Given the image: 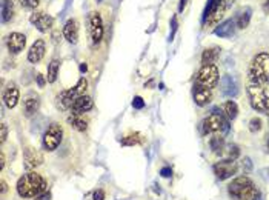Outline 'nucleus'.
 Here are the masks:
<instances>
[{"instance_id": "40", "label": "nucleus", "mask_w": 269, "mask_h": 200, "mask_svg": "<svg viewBox=\"0 0 269 200\" xmlns=\"http://www.w3.org/2000/svg\"><path fill=\"white\" fill-rule=\"evenodd\" d=\"M5 164H6V157H5V152L2 151V152H0V171H4Z\"/></svg>"}, {"instance_id": "10", "label": "nucleus", "mask_w": 269, "mask_h": 200, "mask_svg": "<svg viewBox=\"0 0 269 200\" xmlns=\"http://www.w3.org/2000/svg\"><path fill=\"white\" fill-rule=\"evenodd\" d=\"M212 171H214V174L218 180H228V178H231L234 174H237L238 165H237L236 160L224 158V160H220V162L214 164Z\"/></svg>"}, {"instance_id": "37", "label": "nucleus", "mask_w": 269, "mask_h": 200, "mask_svg": "<svg viewBox=\"0 0 269 200\" xmlns=\"http://www.w3.org/2000/svg\"><path fill=\"white\" fill-rule=\"evenodd\" d=\"M105 197H106V194H105V191H103V190H97L92 194V200H105Z\"/></svg>"}, {"instance_id": "8", "label": "nucleus", "mask_w": 269, "mask_h": 200, "mask_svg": "<svg viewBox=\"0 0 269 200\" xmlns=\"http://www.w3.org/2000/svg\"><path fill=\"white\" fill-rule=\"evenodd\" d=\"M62 140H64V128L58 124H51L42 137V146L45 151L52 152L60 146Z\"/></svg>"}, {"instance_id": "36", "label": "nucleus", "mask_w": 269, "mask_h": 200, "mask_svg": "<svg viewBox=\"0 0 269 200\" xmlns=\"http://www.w3.org/2000/svg\"><path fill=\"white\" fill-rule=\"evenodd\" d=\"M160 176H162L163 178H171V177H172V168L163 166V168L160 170Z\"/></svg>"}, {"instance_id": "30", "label": "nucleus", "mask_w": 269, "mask_h": 200, "mask_svg": "<svg viewBox=\"0 0 269 200\" xmlns=\"http://www.w3.org/2000/svg\"><path fill=\"white\" fill-rule=\"evenodd\" d=\"M142 142H143V136L140 132H134V134L125 136L122 138L123 146H134V145H140Z\"/></svg>"}, {"instance_id": "44", "label": "nucleus", "mask_w": 269, "mask_h": 200, "mask_svg": "<svg viewBox=\"0 0 269 200\" xmlns=\"http://www.w3.org/2000/svg\"><path fill=\"white\" fill-rule=\"evenodd\" d=\"M188 5V0H180V4H178V11L182 12L184 10V6Z\"/></svg>"}, {"instance_id": "48", "label": "nucleus", "mask_w": 269, "mask_h": 200, "mask_svg": "<svg viewBox=\"0 0 269 200\" xmlns=\"http://www.w3.org/2000/svg\"><path fill=\"white\" fill-rule=\"evenodd\" d=\"M256 200H263V198H262V196H260V197H258V198H256Z\"/></svg>"}, {"instance_id": "4", "label": "nucleus", "mask_w": 269, "mask_h": 200, "mask_svg": "<svg viewBox=\"0 0 269 200\" xmlns=\"http://www.w3.org/2000/svg\"><path fill=\"white\" fill-rule=\"evenodd\" d=\"M248 82H269V52H257L248 68Z\"/></svg>"}, {"instance_id": "1", "label": "nucleus", "mask_w": 269, "mask_h": 200, "mask_svg": "<svg viewBox=\"0 0 269 200\" xmlns=\"http://www.w3.org/2000/svg\"><path fill=\"white\" fill-rule=\"evenodd\" d=\"M16 190L22 198H36L48 191V180L36 171H28L17 180Z\"/></svg>"}, {"instance_id": "11", "label": "nucleus", "mask_w": 269, "mask_h": 200, "mask_svg": "<svg viewBox=\"0 0 269 200\" xmlns=\"http://www.w3.org/2000/svg\"><path fill=\"white\" fill-rule=\"evenodd\" d=\"M44 162H45L44 154L38 150H36L32 146L25 148V151H24V166H25L26 171H34L40 165H44Z\"/></svg>"}, {"instance_id": "3", "label": "nucleus", "mask_w": 269, "mask_h": 200, "mask_svg": "<svg viewBox=\"0 0 269 200\" xmlns=\"http://www.w3.org/2000/svg\"><path fill=\"white\" fill-rule=\"evenodd\" d=\"M228 194L234 200H256L262 196L256 184L252 182V178L248 176L236 177L232 182H230Z\"/></svg>"}, {"instance_id": "39", "label": "nucleus", "mask_w": 269, "mask_h": 200, "mask_svg": "<svg viewBox=\"0 0 269 200\" xmlns=\"http://www.w3.org/2000/svg\"><path fill=\"white\" fill-rule=\"evenodd\" d=\"M176 31H177V16H174V17H172V32H171V36H170V40H172V38H174Z\"/></svg>"}, {"instance_id": "43", "label": "nucleus", "mask_w": 269, "mask_h": 200, "mask_svg": "<svg viewBox=\"0 0 269 200\" xmlns=\"http://www.w3.org/2000/svg\"><path fill=\"white\" fill-rule=\"evenodd\" d=\"M246 165V168H248V171H251V168H252V164H251V158L250 157H246L244 158V164H243V166Z\"/></svg>"}, {"instance_id": "12", "label": "nucleus", "mask_w": 269, "mask_h": 200, "mask_svg": "<svg viewBox=\"0 0 269 200\" xmlns=\"http://www.w3.org/2000/svg\"><path fill=\"white\" fill-rule=\"evenodd\" d=\"M103 20H102V16L100 12H91L90 14V34H91V38H92V44H100L102 38H103Z\"/></svg>"}, {"instance_id": "24", "label": "nucleus", "mask_w": 269, "mask_h": 200, "mask_svg": "<svg viewBox=\"0 0 269 200\" xmlns=\"http://www.w3.org/2000/svg\"><path fill=\"white\" fill-rule=\"evenodd\" d=\"M68 124H70L74 130H77V131H80V132H85V131L88 130V120H86L85 117H82V116L71 114V116L68 117Z\"/></svg>"}, {"instance_id": "20", "label": "nucleus", "mask_w": 269, "mask_h": 200, "mask_svg": "<svg viewBox=\"0 0 269 200\" xmlns=\"http://www.w3.org/2000/svg\"><path fill=\"white\" fill-rule=\"evenodd\" d=\"M64 37L68 44L76 45L78 42V22L76 18H70L64 26Z\"/></svg>"}, {"instance_id": "19", "label": "nucleus", "mask_w": 269, "mask_h": 200, "mask_svg": "<svg viewBox=\"0 0 269 200\" xmlns=\"http://www.w3.org/2000/svg\"><path fill=\"white\" fill-rule=\"evenodd\" d=\"M194 102L198 106H206L208 104H211L212 100V90L204 88L200 85H194Z\"/></svg>"}, {"instance_id": "17", "label": "nucleus", "mask_w": 269, "mask_h": 200, "mask_svg": "<svg viewBox=\"0 0 269 200\" xmlns=\"http://www.w3.org/2000/svg\"><path fill=\"white\" fill-rule=\"evenodd\" d=\"M18 98H20V91H18V86L11 82L8 84V86L5 88L4 91V104L8 110H14L18 104Z\"/></svg>"}, {"instance_id": "25", "label": "nucleus", "mask_w": 269, "mask_h": 200, "mask_svg": "<svg viewBox=\"0 0 269 200\" xmlns=\"http://www.w3.org/2000/svg\"><path fill=\"white\" fill-rule=\"evenodd\" d=\"M210 146L212 150V152H216L217 156H222L226 151V144L222 134H214V137H211L210 140Z\"/></svg>"}, {"instance_id": "15", "label": "nucleus", "mask_w": 269, "mask_h": 200, "mask_svg": "<svg viewBox=\"0 0 269 200\" xmlns=\"http://www.w3.org/2000/svg\"><path fill=\"white\" fill-rule=\"evenodd\" d=\"M6 45L11 54H18L26 46V36L22 32H11L6 38Z\"/></svg>"}, {"instance_id": "21", "label": "nucleus", "mask_w": 269, "mask_h": 200, "mask_svg": "<svg viewBox=\"0 0 269 200\" xmlns=\"http://www.w3.org/2000/svg\"><path fill=\"white\" fill-rule=\"evenodd\" d=\"M236 30H237L236 20L228 18V20H224V22H222L220 25L216 26L214 34L218 36V37H222V38H228V37H232V36H234Z\"/></svg>"}, {"instance_id": "6", "label": "nucleus", "mask_w": 269, "mask_h": 200, "mask_svg": "<svg viewBox=\"0 0 269 200\" xmlns=\"http://www.w3.org/2000/svg\"><path fill=\"white\" fill-rule=\"evenodd\" d=\"M226 0H208V5L203 12V26L204 28H214L222 24V18L226 11Z\"/></svg>"}, {"instance_id": "27", "label": "nucleus", "mask_w": 269, "mask_h": 200, "mask_svg": "<svg viewBox=\"0 0 269 200\" xmlns=\"http://www.w3.org/2000/svg\"><path fill=\"white\" fill-rule=\"evenodd\" d=\"M16 14V8L11 0H2V22H11Z\"/></svg>"}, {"instance_id": "45", "label": "nucleus", "mask_w": 269, "mask_h": 200, "mask_svg": "<svg viewBox=\"0 0 269 200\" xmlns=\"http://www.w3.org/2000/svg\"><path fill=\"white\" fill-rule=\"evenodd\" d=\"M263 11L266 14H269V0H264V2H263Z\"/></svg>"}, {"instance_id": "47", "label": "nucleus", "mask_w": 269, "mask_h": 200, "mask_svg": "<svg viewBox=\"0 0 269 200\" xmlns=\"http://www.w3.org/2000/svg\"><path fill=\"white\" fill-rule=\"evenodd\" d=\"M268 151H269V137H268Z\"/></svg>"}, {"instance_id": "31", "label": "nucleus", "mask_w": 269, "mask_h": 200, "mask_svg": "<svg viewBox=\"0 0 269 200\" xmlns=\"http://www.w3.org/2000/svg\"><path fill=\"white\" fill-rule=\"evenodd\" d=\"M262 128H263V120H262L260 117H252V118L250 120V131H251L252 134L258 132Z\"/></svg>"}, {"instance_id": "49", "label": "nucleus", "mask_w": 269, "mask_h": 200, "mask_svg": "<svg viewBox=\"0 0 269 200\" xmlns=\"http://www.w3.org/2000/svg\"><path fill=\"white\" fill-rule=\"evenodd\" d=\"M97 2H102V0H97Z\"/></svg>"}, {"instance_id": "29", "label": "nucleus", "mask_w": 269, "mask_h": 200, "mask_svg": "<svg viewBox=\"0 0 269 200\" xmlns=\"http://www.w3.org/2000/svg\"><path fill=\"white\" fill-rule=\"evenodd\" d=\"M58 71H60V60L58 58H52L50 65H48V74H46V80L48 84H54L57 80V76H58Z\"/></svg>"}, {"instance_id": "22", "label": "nucleus", "mask_w": 269, "mask_h": 200, "mask_svg": "<svg viewBox=\"0 0 269 200\" xmlns=\"http://www.w3.org/2000/svg\"><path fill=\"white\" fill-rule=\"evenodd\" d=\"M40 106V98L34 94H28L26 98L24 100V112L26 117H32Z\"/></svg>"}, {"instance_id": "18", "label": "nucleus", "mask_w": 269, "mask_h": 200, "mask_svg": "<svg viewBox=\"0 0 269 200\" xmlns=\"http://www.w3.org/2000/svg\"><path fill=\"white\" fill-rule=\"evenodd\" d=\"M220 86H222V92L226 97H236L238 94V85L237 80L231 76V74H224L220 80Z\"/></svg>"}, {"instance_id": "34", "label": "nucleus", "mask_w": 269, "mask_h": 200, "mask_svg": "<svg viewBox=\"0 0 269 200\" xmlns=\"http://www.w3.org/2000/svg\"><path fill=\"white\" fill-rule=\"evenodd\" d=\"M144 105H146V104H144V100H143L140 96H136V97H134V100H132V108H134V110H143Z\"/></svg>"}, {"instance_id": "42", "label": "nucleus", "mask_w": 269, "mask_h": 200, "mask_svg": "<svg viewBox=\"0 0 269 200\" xmlns=\"http://www.w3.org/2000/svg\"><path fill=\"white\" fill-rule=\"evenodd\" d=\"M6 190H8V184H6L5 180L2 178V182H0V191H2V196L6 192Z\"/></svg>"}, {"instance_id": "28", "label": "nucleus", "mask_w": 269, "mask_h": 200, "mask_svg": "<svg viewBox=\"0 0 269 200\" xmlns=\"http://www.w3.org/2000/svg\"><path fill=\"white\" fill-rule=\"evenodd\" d=\"M251 14H252V10H251V8H244V11H242V12L238 14V17L236 18V24H237V28H238V30H244V28L250 26Z\"/></svg>"}, {"instance_id": "5", "label": "nucleus", "mask_w": 269, "mask_h": 200, "mask_svg": "<svg viewBox=\"0 0 269 200\" xmlns=\"http://www.w3.org/2000/svg\"><path fill=\"white\" fill-rule=\"evenodd\" d=\"M230 120L226 118L224 114L214 111L212 114H210L202 122V134L208 136V134H226L230 132Z\"/></svg>"}, {"instance_id": "23", "label": "nucleus", "mask_w": 269, "mask_h": 200, "mask_svg": "<svg viewBox=\"0 0 269 200\" xmlns=\"http://www.w3.org/2000/svg\"><path fill=\"white\" fill-rule=\"evenodd\" d=\"M218 57H220V48L218 46L206 48L202 54V65H216Z\"/></svg>"}, {"instance_id": "16", "label": "nucleus", "mask_w": 269, "mask_h": 200, "mask_svg": "<svg viewBox=\"0 0 269 200\" xmlns=\"http://www.w3.org/2000/svg\"><path fill=\"white\" fill-rule=\"evenodd\" d=\"M45 51H46V45L44 38H37L36 42L31 45L30 51H28V62L30 64H38L40 60L45 57Z\"/></svg>"}, {"instance_id": "9", "label": "nucleus", "mask_w": 269, "mask_h": 200, "mask_svg": "<svg viewBox=\"0 0 269 200\" xmlns=\"http://www.w3.org/2000/svg\"><path fill=\"white\" fill-rule=\"evenodd\" d=\"M86 90H88V80L85 77H80L76 86L58 94V102H60L62 108H71L74 100L78 96H84L86 92Z\"/></svg>"}, {"instance_id": "14", "label": "nucleus", "mask_w": 269, "mask_h": 200, "mask_svg": "<svg viewBox=\"0 0 269 200\" xmlns=\"http://www.w3.org/2000/svg\"><path fill=\"white\" fill-rule=\"evenodd\" d=\"M92 108H94V100H92V97H90V96L84 94V96H78V97L74 100L70 110H71V114L82 116L84 112L91 111Z\"/></svg>"}, {"instance_id": "46", "label": "nucleus", "mask_w": 269, "mask_h": 200, "mask_svg": "<svg viewBox=\"0 0 269 200\" xmlns=\"http://www.w3.org/2000/svg\"><path fill=\"white\" fill-rule=\"evenodd\" d=\"M86 70H88V66H86L85 64H82V65H80V71H82V72H86Z\"/></svg>"}, {"instance_id": "13", "label": "nucleus", "mask_w": 269, "mask_h": 200, "mask_svg": "<svg viewBox=\"0 0 269 200\" xmlns=\"http://www.w3.org/2000/svg\"><path fill=\"white\" fill-rule=\"evenodd\" d=\"M30 22L40 31V32H48L52 25H54V17H51L50 14H45V12H32L31 17H30Z\"/></svg>"}, {"instance_id": "41", "label": "nucleus", "mask_w": 269, "mask_h": 200, "mask_svg": "<svg viewBox=\"0 0 269 200\" xmlns=\"http://www.w3.org/2000/svg\"><path fill=\"white\" fill-rule=\"evenodd\" d=\"M34 200H51V192L46 191V192H44V194H40L38 197H36Z\"/></svg>"}, {"instance_id": "26", "label": "nucleus", "mask_w": 269, "mask_h": 200, "mask_svg": "<svg viewBox=\"0 0 269 200\" xmlns=\"http://www.w3.org/2000/svg\"><path fill=\"white\" fill-rule=\"evenodd\" d=\"M223 114L226 116V118L230 120V122H234L238 116V105L234 100H228V102L223 104Z\"/></svg>"}, {"instance_id": "32", "label": "nucleus", "mask_w": 269, "mask_h": 200, "mask_svg": "<svg viewBox=\"0 0 269 200\" xmlns=\"http://www.w3.org/2000/svg\"><path fill=\"white\" fill-rule=\"evenodd\" d=\"M240 157V148L237 145H230L226 150V158L230 160H237Z\"/></svg>"}, {"instance_id": "2", "label": "nucleus", "mask_w": 269, "mask_h": 200, "mask_svg": "<svg viewBox=\"0 0 269 200\" xmlns=\"http://www.w3.org/2000/svg\"><path fill=\"white\" fill-rule=\"evenodd\" d=\"M246 94L254 111L269 116V82H248Z\"/></svg>"}, {"instance_id": "33", "label": "nucleus", "mask_w": 269, "mask_h": 200, "mask_svg": "<svg viewBox=\"0 0 269 200\" xmlns=\"http://www.w3.org/2000/svg\"><path fill=\"white\" fill-rule=\"evenodd\" d=\"M22 6L28 8V10H36L40 5V0H18Z\"/></svg>"}, {"instance_id": "35", "label": "nucleus", "mask_w": 269, "mask_h": 200, "mask_svg": "<svg viewBox=\"0 0 269 200\" xmlns=\"http://www.w3.org/2000/svg\"><path fill=\"white\" fill-rule=\"evenodd\" d=\"M6 137H8V126L5 124H2V125H0V142L5 144Z\"/></svg>"}, {"instance_id": "38", "label": "nucleus", "mask_w": 269, "mask_h": 200, "mask_svg": "<svg viewBox=\"0 0 269 200\" xmlns=\"http://www.w3.org/2000/svg\"><path fill=\"white\" fill-rule=\"evenodd\" d=\"M36 78H37V85H38V88H44V86H45V84L48 82V80L44 77V74H37V76H36Z\"/></svg>"}, {"instance_id": "7", "label": "nucleus", "mask_w": 269, "mask_h": 200, "mask_svg": "<svg viewBox=\"0 0 269 200\" xmlns=\"http://www.w3.org/2000/svg\"><path fill=\"white\" fill-rule=\"evenodd\" d=\"M220 80V71L217 65H202L196 76V85L214 90Z\"/></svg>"}, {"instance_id": "50", "label": "nucleus", "mask_w": 269, "mask_h": 200, "mask_svg": "<svg viewBox=\"0 0 269 200\" xmlns=\"http://www.w3.org/2000/svg\"><path fill=\"white\" fill-rule=\"evenodd\" d=\"M268 172H269V171H268Z\"/></svg>"}]
</instances>
